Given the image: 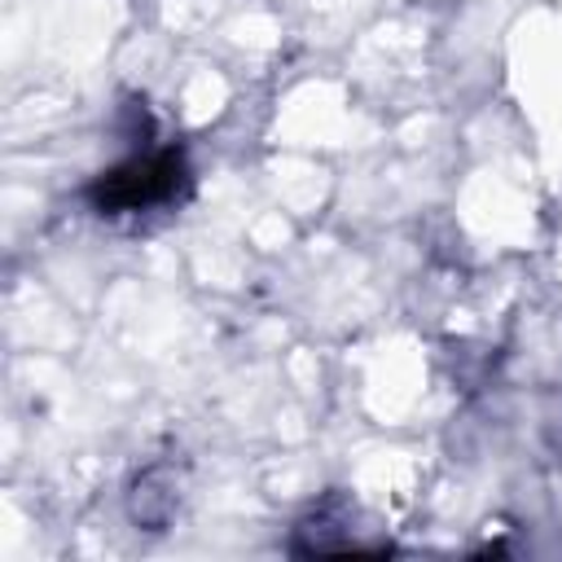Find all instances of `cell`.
Masks as SVG:
<instances>
[{
    "mask_svg": "<svg viewBox=\"0 0 562 562\" xmlns=\"http://www.w3.org/2000/svg\"><path fill=\"white\" fill-rule=\"evenodd\" d=\"M184 180V162L176 149H162V154H149V158H132L114 171H105L88 198L97 211H140V206H158L167 198H176Z\"/></svg>",
    "mask_w": 562,
    "mask_h": 562,
    "instance_id": "cell-1",
    "label": "cell"
}]
</instances>
